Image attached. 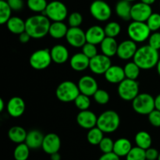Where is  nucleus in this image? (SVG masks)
Masks as SVG:
<instances>
[{"mask_svg":"<svg viewBox=\"0 0 160 160\" xmlns=\"http://www.w3.org/2000/svg\"><path fill=\"white\" fill-rule=\"evenodd\" d=\"M26 31L31 38L40 39L45 37L49 31L50 20L44 14H37L28 17L25 21Z\"/></svg>","mask_w":160,"mask_h":160,"instance_id":"f257e3e1","label":"nucleus"},{"mask_svg":"<svg viewBox=\"0 0 160 160\" xmlns=\"http://www.w3.org/2000/svg\"><path fill=\"white\" fill-rule=\"evenodd\" d=\"M159 60V50H156L149 45H144L138 48L133 61L141 70H150L156 67Z\"/></svg>","mask_w":160,"mask_h":160,"instance_id":"f03ea898","label":"nucleus"},{"mask_svg":"<svg viewBox=\"0 0 160 160\" xmlns=\"http://www.w3.org/2000/svg\"><path fill=\"white\" fill-rule=\"evenodd\" d=\"M120 124V117L114 110H106L98 117L97 127L104 133L115 132Z\"/></svg>","mask_w":160,"mask_h":160,"instance_id":"7ed1b4c3","label":"nucleus"},{"mask_svg":"<svg viewBox=\"0 0 160 160\" xmlns=\"http://www.w3.org/2000/svg\"><path fill=\"white\" fill-rule=\"evenodd\" d=\"M80 93L78 84L71 81H62L58 85L56 90V97L62 102H74Z\"/></svg>","mask_w":160,"mask_h":160,"instance_id":"20e7f679","label":"nucleus"},{"mask_svg":"<svg viewBox=\"0 0 160 160\" xmlns=\"http://www.w3.org/2000/svg\"><path fill=\"white\" fill-rule=\"evenodd\" d=\"M132 107L137 113L141 115H148L156 109L155 98L148 93L138 94L132 101Z\"/></svg>","mask_w":160,"mask_h":160,"instance_id":"39448f33","label":"nucleus"},{"mask_svg":"<svg viewBox=\"0 0 160 160\" xmlns=\"http://www.w3.org/2000/svg\"><path fill=\"white\" fill-rule=\"evenodd\" d=\"M128 34L130 39L137 42H143L148 39L151 30L145 22H131L128 28Z\"/></svg>","mask_w":160,"mask_h":160,"instance_id":"423d86ee","label":"nucleus"},{"mask_svg":"<svg viewBox=\"0 0 160 160\" xmlns=\"http://www.w3.org/2000/svg\"><path fill=\"white\" fill-rule=\"evenodd\" d=\"M42 13L53 22L63 21L68 16V9L63 2L56 0L48 3Z\"/></svg>","mask_w":160,"mask_h":160,"instance_id":"0eeeda50","label":"nucleus"},{"mask_svg":"<svg viewBox=\"0 0 160 160\" xmlns=\"http://www.w3.org/2000/svg\"><path fill=\"white\" fill-rule=\"evenodd\" d=\"M118 95L124 101H133L139 94V83L136 80L125 78L119 84Z\"/></svg>","mask_w":160,"mask_h":160,"instance_id":"6e6552de","label":"nucleus"},{"mask_svg":"<svg viewBox=\"0 0 160 160\" xmlns=\"http://www.w3.org/2000/svg\"><path fill=\"white\" fill-rule=\"evenodd\" d=\"M52 62V59L48 48L37 50L31 54L29 59L31 67L37 70H42L48 68Z\"/></svg>","mask_w":160,"mask_h":160,"instance_id":"1a4fd4ad","label":"nucleus"},{"mask_svg":"<svg viewBox=\"0 0 160 160\" xmlns=\"http://www.w3.org/2000/svg\"><path fill=\"white\" fill-rule=\"evenodd\" d=\"M90 12L95 20L104 22L111 17L112 9L106 2L103 0H95L90 6Z\"/></svg>","mask_w":160,"mask_h":160,"instance_id":"9d476101","label":"nucleus"},{"mask_svg":"<svg viewBox=\"0 0 160 160\" xmlns=\"http://www.w3.org/2000/svg\"><path fill=\"white\" fill-rule=\"evenodd\" d=\"M112 66L110 57L104 54H98L90 59L89 68L95 74H105L108 69Z\"/></svg>","mask_w":160,"mask_h":160,"instance_id":"9b49d317","label":"nucleus"},{"mask_svg":"<svg viewBox=\"0 0 160 160\" xmlns=\"http://www.w3.org/2000/svg\"><path fill=\"white\" fill-rule=\"evenodd\" d=\"M152 13L150 5L140 2L132 5L131 7V19L134 21L146 22L148 17Z\"/></svg>","mask_w":160,"mask_h":160,"instance_id":"f8f14e48","label":"nucleus"},{"mask_svg":"<svg viewBox=\"0 0 160 160\" xmlns=\"http://www.w3.org/2000/svg\"><path fill=\"white\" fill-rule=\"evenodd\" d=\"M65 38L67 42L74 48H82L87 42L85 32L80 27L69 28Z\"/></svg>","mask_w":160,"mask_h":160,"instance_id":"ddd939ff","label":"nucleus"},{"mask_svg":"<svg viewBox=\"0 0 160 160\" xmlns=\"http://www.w3.org/2000/svg\"><path fill=\"white\" fill-rule=\"evenodd\" d=\"M137 50L138 47L136 42L131 39H129V40L123 41L119 44L117 55L120 59L123 60H128L131 58H134Z\"/></svg>","mask_w":160,"mask_h":160,"instance_id":"4468645a","label":"nucleus"},{"mask_svg":"<svg viewBox=\"0 0 160 160\" xmlns=\"http://www.w3.org/2000/svg\"><path fill=\"white\" fill-rule=\"evenodd\" d=\"M78 88L80 92L88 96H93L94 94L98 90V83L96 80L92 76L85 75L80 78L78 81Z\"/></svg>","mask_w":160,"mask_h":160,"instance_id":"2eb2a0df","label":"nucleus"},{"mask_svg":"<svg viewBox=\"0 0 160 160\" xmlns=\"http://www.w3.org/2000/svg\"><path fill=\"white\" fill-rule=\"evenodd\" d=\"M61 140L59 135L55 133H49L45 135L42 148L45 153L52 155L58 152L60 149Z\"/></svg>","mask_w":160,"mask_h":160,"instance_id":"dca6fc26","label":"nucleus"},{"mask_svg":"<svg viewBox=\"0 0 160 160\" xmlns=\"http://www.w3.org/2000/svg\"><path fill=\"white\" fill-rule=\"evenodd\" d=\"M98 117L92 111L82 110L77 116V122L81 128L90 130L97 126Z\"/></svg>","mask_w":160,"mask_h":160,"instance_id":"f3484780","label":"nucleus"},{"mask_svg":"<svg viewBox=\"0 0 160 160\" xmlns=\"http://www.w3.org/2000/svg\"><path fill=\"white\" fill-rule=\"evenodd\" d=\"M6 109L9 116L14 118H17L21 117L24 113L26 104L23 98L19 96H15L9 100Z\"/></svg>","mask_w":160,"mask_h":160,"instance_id":"a211bd4d","label":"nucleus"},{"mask_svg":"<svg viewBox=\"0 0 160 160\" xmlns=\"http://www.w3.org/2000/svg\"><path fill=\"white\" fill-rule=\"evenodd\" d=\"M85 34L87 42L94 44V45L101 44L103 39L106 37L104 28L98 25H94L89 28Z\"/></svg>","mask_w":160,"mask_h":160,"instance_id":"6ab92c4d","label":"nucleus"},{"mask_svg":"<svg viewBox=\"0 0 160 160\" xmlns=\"http://www.w3.org/2000/svg\"><path fill=\"white\" fill-rule=\"evenodd\" d=\"M105 78L111 84H120L126 78L123 67L112 65L105 73Z\"/></svg>","mask_w":160,"mask_h":160,"instance_id":"aec40b11","label":"nucleus"},{"mask_svg":"<svg viewBox=\"0 0 160 160\" xmlns=\"http://www.w3.org/2000/svg\"><path fill=\"white\" fill-rule=\"evenodd\" d=\"M90 59L83 52H78L73 55L70 60L71 68L75 71H84L89 68Z\"/></svg>","mask_w":160,"mask_h":160,"instance_id":"412c9836","label":"nucleus"},{"mask_svg":"<svg viewBox=\"0 0 160 160\" xmlns=\"http://www.w3.org/2000/svg\"><path fill=\"white\" fill-rule=\"evenodd\" d=\"M52 62L57 64L65 63L69 59V51L64 45H56L50 50Z\"/></svg>","mask_w":160,"mask_h":160,"instance_id":"4be33fe9","label":"nucleus"},{"mask_svg":"<svg viewBox=\"0 0 160 160\" xmlns=\"http://www.w3.org/2000/svg\"><path fill=\"white\" fill-rule=\"evenodd\" d=\"M45 136L38 130H32L28 132L25 143L31 149H37L42 148Z\"/></svg>","mask_w":160,"mask_h":160,"instance_id":"5701e85b","label":"nucleus"},{"mask_svg":"<svg viewBox=\"0 0 160 160\" xmlns=\"http://www.w3.org/2000/svg\"><path fill=\"white\" fill-rule=\"evenodd\" d=\"M118 45L115 38L107 37V36L103 39L102 43L100 44L102 54L106 55L109 57H112V56L117 55Z\"/></svg>","mask_w":160,"mask_h":160,"instance_id":"b1692460","label":"nucleus"},{"mask_svg":"<svg viewBox=\"0 0 160 160\" xmlns=\"http://www.w3.org/2000/svg\"><path fill=\"white\" fill-rule=\"evenodd\" d=\"M132 148L131 142L128 138H121L114 142L113 152L120 157H126Z\"/></svg>","mask_w":160,"mask_h":160,"instance_id":"393cba45","label":"nucleus"},{"mask_svg":"<svg viewBox=\"0 0 160 160\" xmlns=\"http://www.w3.org/2000/svg\"><path fill=\"white\" fill-rule=\"evenodd\" d=\"M131 7L132 5L130 2L120 0L116 5V13L122 20H131Z\"/></svg>","mask_w":160,"mask_h":160,"instance_id":"a878e982","label":"nucleus"},{"mask_svg":"<svg viewBox=\"0 0 160 160\" xmlns=\"http://www.w3.org/2000/svg\"><path fill=\"white\" fill-rule=\"evenodd\" d=\"M69 28L62 21H56L51 23L48 34L55 39H61L66 37Z\"/></svg>","mask_w":160,"mask_h":160,"instance_id":"bb28decb","label":"nucleus"},{"mask_svg":"<svg viewBox=\"0 0 160 160\" xmlns=\"http://www.w3.org/2000/svg\"><path fill=\"white\" fill-rule=\"evenodd\" d=\"M7 28L11 33L20 34L26 31V23L23 20L18 17H11L6 23Z\"/></svg>","mask_w":160,"mask_h":160,"instance_id":"cd10ccee","label":"nucleus"},{"mask_svg":"<svg viewBox=\"0 0 160 160\" xmlns=\"http://www.w3.org/2000/svg\"><path fill=\"white\" fill-rule=\"evenodd\" d=\"M27 135H28V132L25 131L24 128L20 126L12 127L9 130V132H8L9 138L10 139L11 142H14L16 144H20L25 142Z\"/></svg>","mask_w":160,"mask_h":160,"instance_id":"c85d7f7f","label":"nucleus"},{"mask_svg":"<svg viewBox=\"0 0 160 160\" xmlns=\"http://www.w3.org/2000/svg\"><path fill=\"white\" fill-rule=\"evenodd\" d=\"M134 142H135L136 145L138 147L146 150L147 148L151 147L152 139L150 134H148L147 131H142L136 134L135 138H134Z\"/></svg>","mask_w":160,"mask_h":160,"instance_id":"c756f323","label":"nucleus"},{"mask_svg":"<svg viewBox=\"0 0 160 160\" xmlns=\"http://www.w3.org/2000/svg\"><path fill=\"white\" fill-rule=\"evenodd\" d=\"M103 134L104 132L102 130H100L97 126L95 127L88 130V132L87 134L88 142L92 145H98L104 138Z\"/></svg>","mask_w":160,"mask_h":160,"instance_id":"7c9ffc66","label":"nucleus"},{"mask_svg":"<svg viewBox=\"0 0 160 160\" xmlns=\"http://www.w3.org/2000/svg\"><path fill=\"white\" fill-rule=\"evenodd\" d=\"M30 149L25 142L17 144L13 152V156L15 160H28L30 155Z\"/></svg>","mask_w":160,"mask_h":160,"instance_id":"2f4dec72","label":"nucleus"},{"mask_svg":"<svg viewBox=\"0 0 160 160\" xmlns=\"http://www.w3.org/2000/svg\"><path fill=\"white\" fill-rule=\"evenodd\" d=\"M126 78L131 80H137L140 74L141 68L133 61L129 62L123 67Z\"/></svg>","mask_w":160,"mask_h":160,"instance_id":"473e14b6","label":"nucleus"},{"mask_svg":"<svg viewBox=\"0 0 160 160\" xmlns=\"http://www.w3.org/2000/svg\"><path fill=\"white\" fill-rule=\"evenodd\" d=\"M12 10L6 0H0V23L5 24L10 19Z\"/></svg>","mask_w":160,"mask_h":160,"instance_id":"72a5a7b5","label":"nucleus"},{"mask_svg":"<svg viewBox=\"0 0 160 160\" xmlns=\"http://www.w3.org/2000/svg\"><path fill=\"white\" fill-rule=\"evenodd\" d=\"M46 0H28L27 6L30 10L34 12H43L47 7Z\"/></svg>","mask_w":160,"mask_h":160,"instance_id":"f704fd0d","label":"nucleus"},{"mask_svg":"<svg viewBox=\"0 0 160 160\" xmlns=\"http://www.w3.org/2000/svg\"><path fill=\"white\" fill-rule=\"evenodd\" d=\"M104 30L107 37L116 38L120 34V31H121V27L117 22L112 21L106 25Z\"/></svg>","mask_w":160,"mask_h":160,"instance_id":"c9c22d12","label":"nucleus"},{"mask_svg":"<svg viewBox=\"0 0 160 160\" xmlns=\"http://www.w3.org/2000/svg\"><path fill=\"white\" fill-rule=\"evenodd\" d=\"M74 104L78 109L81 111L87 110L89 109L91 106V100L89 96L84 95L82 93H80L79 95L74 100Z\"/></svg>","mask_w":160,"mask_h":160,"instance_id":"e433bc0d","label":"nucleus"},{"mask_svg":"<svg viewBox=\"0 0 160 160\" xmlns=\"http://www.w3.org/2000/svg\"><path fill=\"white\" fill-rule=\"evenodd\" d=\"M126 160H146L145 150L138 146L134 147L127 155Z\"/></svg>","mask_w":160,"mask_h":160,"instance_id":"4c0bfd02","label":"nucleus"},{"mask_svg":"<svg viewBox=\"0 0 160 160\" xmlns=\"http://www.w3.org/2000/svg\"><path fill=\"white\" fill-rule=\"evenodd\" d=\"M146 23L151 31H158V30L160 29V14L157 12H152L147 20Z\"/></svg>","mask_w":160,"mask_h":160,"instance_id":"58836bf2","label":"nucleus"},{"mask_svg":"<svg viewBox=\"0 0 160 160\" xmlns=\"http://www.w3.org/2000/svg\"><path fill=\"white\" fill-rule=\"evenodd\" d=\"M93 97L95 101L100 105L107 104L109 101V98H110L108 92H106V90H103V89H98L97 92L94 94Z\"/></svg>","mask_w":160,"mask_h":160,"instance_id":"ea45409f","label":"nucleus"},{"mask_svg":"<svg viewBox=\"0 0 160 160\" xmlns=\"http://www.w3.org/2000/svg\"><path fill=\"white\" fill-rule=\"evenodd\" d=\"M100 150L102 153H109L113 152L114 142L108 137H104L98 145Z\"/></svg>","mask_w":160,"mask_h":160,"instance_id":"a19ab883","label":"nucleus"},{"mask_svg":"<svg viewBox=\"0 0 160 160\" xmlns=\"http://www.w3.org/2000/svg\"><path fill=\"white\" fill-rule=\"evenodd\" d=\"M83 22V17L79 12H73L68 17V23L70 28H78Z\"/></svg>","mask_w":160,"mask_h":160,"instance_id":"79ce46f5","label":"nucleus"},{"mask_svg":"<svg viewBox=\"0 0 160 160\" xmlns=\"http://www.w3.org/2000/svg\"><path fill=\"white\" fill-rule=\"evenodd\" d=\"M82 52L86 56H88L89 59L95 57L96 55H98V50H97L96 45L89 43V42H86L82 46Z\"/></svg>","mask_w":160,"mask_h":160,"instance_id":"37998d69","label":"nucleus"},{"mask_svg":"<svg viewBox=\"0 0 160 160\" xmlns=\"http://www.w3.org/2000/svg\"><path fill=\"white\" fill-rule=\"evenodd\" d=\"M148 45L156 50L160 49V32L155 31L148 38Z\"/></svg>","mask_w":160,"mask_h":160,"instance_id":"c03bdc74","label":"nucleus"},{"mask_svg":"<svg viewBox=\"0 0 160 160\" xmlns=\"http://www.w3.org/2000/svg\"><path fill=\"white\" fill-rule=\"evenodd\" d=\"M148 121L156 128H159L160 127V111L158 109H155L154 110L152 111L148 115Z\"/></svg>","mask_w":160,"mask_h":160,"instance_id":"a18cd8bd","label":"nucleus"},{"mask_svg":"<svg viewBox=\"0 0 160 160\" xmlns=\"http://www.w3.org/2000/svg\"><path fill=\"white\" fill-rule=\"evenodd\" d=\"M159 152H158L157 149L154 148H147L145 150V156H146V159L149 160H157L158 157H159Z\"/></svg>","mask_w":160,"mask_h":160,"instance_id":"49530a36","label":"nucleus"},{"mask_svg":"<svg viewBox=\"0 0 160 160\" xmlns=\"http://www.w3.org/2000/svg\"><path fill=\"white\" fill-rule=\"evenodd\" d=\"M11 9L14 11L21 10L23 7V0H6Z\"/></svg>","mask_w":160,"mask_h":160,"instance_id":"de8ad7c7","label":"nucleus"},{"mask_svg":"<svg viewBox=\"0 0 160 160\" xmlns=\"http://www.w3.org/2000/svg\"><path fill=\"white\" fill-rule=\"evenodd\" d=\"M98 160H120V157L113 152H112L109 153H103L102 156H100Z\"/></svg>","mask_w":160,"mask_h":160,"instance_id":"09e8293b","label":"nucleus"},{"mask_svg":"<svg viewBox=\"0 0 160 160\" xmlns=\"http://www.w3.org/2000/svg\"><path fill=\"white\" fill-rule=\"evenodd\" d=\"M31 38V35H30V34H28L26 31H23V33H21V34H19V41H20L22 44L28 43Z\"/></svg>","mask_w":160,"mask_h":160,"instance_id":"8fccbe9b","label":"nucleus"},{"mask_svg":"<svg viewBox=\"0 0 160 160\" xmlns=\"http://www.w3.org/2000/svg\"><path fill=\"white\" fill-rule=\"evenodd\" d=\"M155 107L156 109L160 111V94L155 98Z\"/></svg>","mask_w":160,"mask_h":160,"instance_id":"3c124183","label":"nucleus"},{"mask_svg":"<svg viewBox=\"0 0 160 160\" xmlns=\"http://www.w3.org/2000/svg\"><path fill=\"white\" fill-rule=\"evenodd\" d=\"M50 156H51V160H61V156L59 153V152L53 153V154L50 155Z\"/></svg>","mask_w":160,"mask_h":160,"instance_id":"603ef678","label":"nucleus"},{"mask_svg":"<svg viewBox=\"0 0 160 160\" xmlns=\"http://www.w3.org/2000/svg\"><path fill=\"white\" fill-rule=\"evenodd\" d=\"M141 2H142L145 3V4H148V5H152L153 3L156 2V0H141Z\"/></svg>","mask_w":160,"mask_h":160,"instance_id":"864d4df0","label":"nucleus"},{"mask_svg":"<svg viewBox=\"0 0 160 160\" xmlns=\"http://www.w3.org/2000/svg\"><path fill=\"white\" fill-rule=\"evenodd\" d=\"M4 108H5L4 101H3L2 98H0V112H2L3 109H4Z\"/></svg>","mask_w":160,"mask_h":160,"instance_id":"5fc2aeb1","label":"nucleus"},{"mask_svg":"<svg viewBox=\"0 0 160 160\" xmlns=\"http://www.w3.org/2000/svg\"><path fill=\"white\" fill-rule=\"evenodd\" d=\"M156 69H157V72H158V73H159V75L160 77V59H159V62H158L157 65H156Z\"/></svg>","mask_w":160,"mask_h":160,"instance_id":"6e6d98bb","label":"nucleus"},{"mask_svg":"<svg viewBox=\"0 0 160 160\" xmlns=\"http://www.w3.org/2000/svg\"><path fill=\"white\" fill-rule=\"evenodd\" d=\"M126 1H128V2H131L136 1V0H126Z\"/></svg>","mask_w":160,"mask_h":160,"instance_id":"4d7b16f0","label":"nucleus"},{"mask_svg":"<svg viewBox=\"0 0 160 160\" xmlns=\"http://www.w3.org/2000/svg\"><path fill=\"white\" fill-rule=\"evenodd\" d=\"M157 160H160V152H159V157H158Z\"/></svg>","mask_w":160,"mask_h":160,"instance_id":"13d9d810","label":"nucleus"},{"mask_svg":"<svg viewBox=\"0 0 160 160\" xmlns=\"http://www.w3.org/2000/svg\"><path fill=\"white\" fill-rule=\"evenodd\" d=\"M159 6H160V2H159Z\"/></svg>","mask_w":160,"mask_h":160,"instance_id":"bf43d9fd","label":"nucleus"},{"mask_svg":"<svg viewBox=\"0 0 160 160\" xmlns=\"http://www.w3.org/2000/svg\"><path fill=\"white\" fill-rule=\"evenodd\" d=\"M146 160H149V159H146Z\"/></svg>","mask_w":160,"mask_h":160,"instance_id":"052dcab7","label":"nucleus"}]
</instances>
